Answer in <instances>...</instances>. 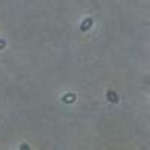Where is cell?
Listing matches in <instances>:
<instances>
[{"mask_svg":"<svg viewBox=\"0 0 150 150\" xmlns=\"http://www.w3.org/2000/svg\"><path fill=\"white\" fill-rule=\"evenodd\" d=\"M92 24H93V21H92V18H86L83 23H81V26H80V29L83 30V32H86V30H89L90 27H92Z\"/></svg>","mask_w":150,"mask_h":150,"instance_id":"obj_1","label":"cell"},{"mask_svg":"<svg viewBox=\"0 0 150 150\" xmlns=\"http://www.w3.org/2000/svg\"><path fill=\"white\" fill-rule=\"evenodd\" d=\"M75 99H77V96H75L74 93H66V95H63L62 101L66 102V104H72V102H75Z\"/></svg>","mask_w":150,"mask_h":150,"instance_id":"obj_2","label":"cell"},{"mask_svg":"<svg viewBox=\"0 0 150 150\" xmlns=\"http://www.w3.org/2000/svg\"><path fill=\"white\" fill-rule=\"evenodd\" d=\"M107 98H108V101H110V102H114V104L119 102V96H117V93H116V92H112V90H110V92L107 93Z\"/></svg>","mask_w":150,"mask_h":150,"instance_id":"obj_3","label":"cell"},{"mask_svg":"<svg viewBox=\"0 0 150 150\" xmlns=\"http://www.w3.org/2000/svg\"><path fill=\"white\" fill-rule=\"evenodd\" d=\"M5 45H6V42H5L3 39H0V50H2V48H3Z\"/></svg>","mask_w":150,"mask_h":150,"instance_id":"obj_4","label":"cell"}]
</instances>
